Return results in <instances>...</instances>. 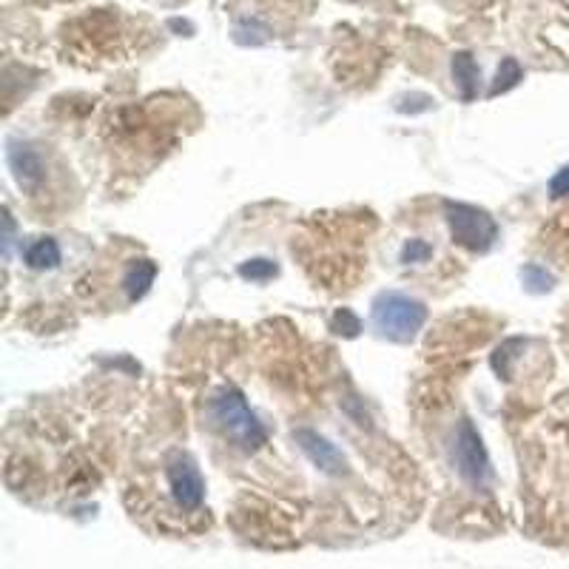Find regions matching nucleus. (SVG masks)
I'll use <instances>...</instances> for the list:
<instances>
[{
    "mask_svg": "<svg viewBox=\"0 0 569 569\" xmlns=\"http://www.w3.org/2000/svg\"><path fill=\"white\" fill-rule=\"evenodd\" d=\"M373 328L382 339L390 342H413L427 322V308L416 296H407L402 291H382L370 305Z\"/></svg>",
    "mask_w": 569,
    "mask_h": 569,
    "instance_id": "2",
    "label": "nucleus"
},
{
    "mask_svg": "<svg viewBox=\"0 0 569 569\" xmlns=\"http://www.w3.org/2000/svg\"><path fill=\"white\" fill-rule=\"evenodd\" d=\"M453 80H456V86H459V94L464 103H473L481 92V69H478V63L473 60L470 52H456L453 55Z\"/></svg>",
    "mask_w": 569,
    "mask_h": 569,
    "instance_id": "8",
    "label": "nucleus"
},
{
    "mask_svg": "<svg viewBox=\"0 0 569 569\" xmlns=\"http://www.w3.org/2000/svg\"><path fill=\"white\" fill-rule=\"evenodd\" d=\"M521 279H524V285H527L530 294H547V291H552V285H555L552 274H547V268H541V265H527L521 271Z\"/></svg>",
    "mask_w": 569,
    "mask_h": 569,
    "instance_id": "13",
    "label": "nucleus"
},
{
    "mask_svg": "<svg viewBox=\"0 0 569 569\" xmlns=\"http://www.w3.org/2000/svg\"><path fill=\"white\" fill-rule=\"evenodd\" d=\"M331 331L339 333V336H345V339H353V336H359V331H362V322H359L356 313L348 311V308H342V311L331 319Z\"/></svg>",
    "mask_w": 569,
    "mask_h": 569,
    "instance_id": "15",
    "label": "nucleus"
},
{
    "mask_svg": "<svg viewBox=\"0 0 569 569\" xmlns=\"http://www.w3.org/2000/svg\"><path fill=\"white\" fill-rule=\"evenodd\" d=\"M6 163L12 168L20 188H35L43 180V157L35 146H29L23 140L6 143Z\"/></svg>",
    "mask_w": 569,
    "mask_h": 569,
    "instance_id": "7",
    "label": "nucleus"
},
{
    "mask_svg": "<svg viewBox=\"0 0 569 569\" xmlns=\"http://www.w3.org/2000/svg\"><path fill=\"white\" fill-rule=\"evenodd\" d=\"M166 478L171 498L183 510H200L205 501V481H202L200 467L185 453H171L166 464Z\"/></svg>",
    "mask_w": 569,
    "mask_h": 569,
    "instance_id": "5",
    "label": "nucleus"
},
{
    "mask_svg": "<svg viewBox=\"0 0 569 569\" xmlns=\"http://www.w3.org/2000/svg\"><path fill=\"white\" fill-rule=\"evenodd\" d=\"M433 257V248L424 242V239H410L407 245L402 248V262L413 265V262H427Z\"/></svg>",
    "mask_w": 569,
    "mask_h": 569,
    "instance_id": "16",
    "label": "nucleus"
},
{
    "mask_svg": "<svg viewBox=\"0 0 569 569\" xmlns=\"http://www.w3.org/2000/svg\"><path fill=\"white\" fill-rule=\"evenodd\" d=\"M550 197L552 200H564V197H569V166L555 171V177L550 180Z\"/></svg>",
    "mask_w": 569,
    "mask_h": 569,
    "instance_id": "17",
    "label": "nucleus"
},
{
    "mask_svg": "<svg viewBox=\"0 0 569 569\" xmlns=\"http://www.w3.org/2000/svg\"><path fill=\"white\" fill-rule=\"evenodd\" d=\"M154 279H157V265L151 259H134L123 276V291L129 296V302H140L151 291Z\"/></svg>",
    "mask_w": 569,
    "mask_h": 569,
    "instance_id": "9",
    "label": "nucleus"
},
{
    "mask_svg": "<svg viewBox=\"0 0 569 569\" xmlns=\"http://www.w3.org/2000/svg\"><path fill=\"white\" fill-rule=\"evenodd\" d=\"M237 274L242 276V279H251V282H268V279H274V276L279 274V265H276L274 259L257 257L242 262L237 268Z\"/></svg>",
    "mask_w": 569,
    "mask_h": 569,
    "instance_id": "12",
    "label": "nucleus"
},
{
    "mask_svg": "<svg viewBox=\"0 0 569 569\" xmlns=\"http://www.w3.org/2000/svg\"><path fill=\"white\" fill-rule=\"evenodd\" d=\"M444 220H447L453 242L473 254H484L496 245L498 225L484 208L447 200L444 202Z\"/></svg>",
    "mask_w": 569,
    "mask_h": 569,
    "instance_id": "3",
    "label": "nucleus"
},
{
    "mask_svg": "<svg viewBox=\"0 0 569 569\" xmlns=\"http://www.w3.org/2000/svg\"><path fill=\"white\" fill-rule=\"evenodd\" d=\"M60 245H57V239L52 237H37L32 239L29 245H26V251H23V262L32 268V271H52L60 265Z\"/></svg>",
    "mask_w": 569,
    "mask_h": 569,
    "instance_id": "10",
    "label": "nucleus"
},
{
    "mask_svg": "<svg viewBox=\"0 0 569 569\" xmlns=\"http://www.w3.org/2000/svg\"><path fill=\"white\" fill-rule=\"evenodd\" d=\"M171 29H183V32H191L188 23H180V20H171Z\"/></svg>",
    "mask_w": 569,
    "mask_h": 569,
    "instance_id": "18",
    "label": "nucleus"
},
{
    "mask_svg": "<svg viewBox=\"0 0 569 569\" xmlns=\"http://www.w3.org/2000/svg\"><path fill=\"white\" fill-rule=\"evenodd\" d=\"M211 422L225 439L245 453H257L262 444H268V430L262 427L257 413L248 407L237 387H222L211 399Z\"/></svg>",
    "mask_w": 569,
    "mask_h": 569,
    "instance_id": "1",
    "label": "nucleus"
},
{
    "mask_svg": "<svg viewBox=\"0 0 569 569\" xmlns=\"http://www.w3.org/2000/svg\"><path fill=\"white\" fill-rule=\"evenodd\" d=\"M294 439L296 444L302 447V453H305L319 470H325V473H331V476H342V473H345V456H342L325 436H319L316 430H308V427H299L294 433Z\"/></svg>",
    "mask_w": 569,
    "mask_h": 569,
    "instance_id": "6",
    "label": "nucleus"
},
{
    "mask_svg": "<svg viewBox=\"0 0 569 569\" xmlns=\"http://www.w3.org/2000/svg\"><path fill=\"white\" fill-rule=\"evenodd\" d=\"M521 80H524V69H521V63H518L515 57H504V60H501V66H498L496 80H493V86H490L487 97L493 100V97H498V94L510 92V89H515Z\"/></svg>",
    "mask_w": 569,
    "mask_h": 569,
    "instance_id": "11",
    "label": "nucleus"
},
{
    "mask_svg": "<svg viewBox=\"0 0 569 569\" xmlns=\"http://www.w3.org/2000/svg\"><path fill=\"white\" fill-rule=\"evenodd\" d=\"M453 464L459 470V476L464 484H470L473 490L487 493L493 487V461L487 456V447L478 436V430L473 427L470 419H461L453 436Z\"/></svg>",
    "mask_w": 569,
    "mask_h": 569,
    "instance_id": "4",
    "label": "nucleus"
},
{
    "mask_svg": "<svg viewBox=\"0 0 569 569\" xmlns=\"http://www.w3.org/2000/svg\"><path fill=\"white\" fill-rule=\"evenodd\" d=\"M234 40L242 43V46H259V43H265L268 40V29L259 23V20H242L237 23V29H234Z\"/></svg>",
    "mask_w": 569,
    "mask_h": 569,
    "instance_id": "14",
    "label": "nucleus"
}]
</instances>
